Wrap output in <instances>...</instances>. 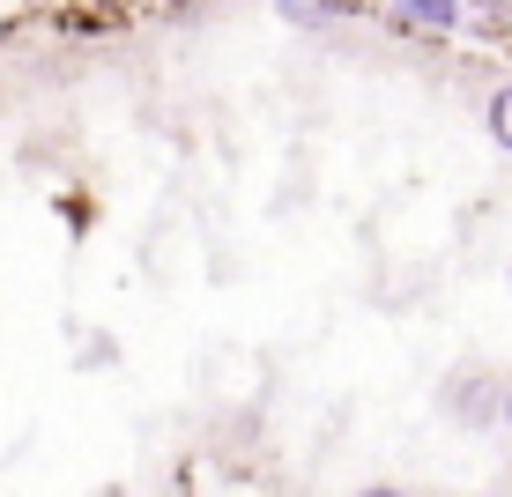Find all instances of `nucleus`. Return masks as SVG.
I'll return each mask as SVG.
<instances>
[{"instance_id": "f03ea898", "label": "nucleus", "mask_w": 512, "mask_h": 497, "mask_svg": "<svg viewBox=\"0 0 512 497\" xmlns=\"http://www.w3.org/2000/svg\"><path fill=\"white\" fill-rule=\"evenodd\" d=\"M483 127H490V141L512 156V82L505 90H490V104H483Z\"/></svg>"}, {"instance_id": "7ed1b4c3", "label": "nucleus", "mask_w": 512, "mask_h": 497, "mask_svg": "<svg viewBox=\"0 0 512 497\" xmlns=\"http://www.w3.org/2000/svg\"><path fill=\"white\" fill-rule=\"evenodd\" d=\"M357 497H409V490H394V483H372V490H357Z\"/></svg>"}, {"instance_id": "20e7f679", "label": "nucleus", "mask_w": 512, "mask_h": 497, "mask_svg": "<svg viewBox=\"0 0 512 497\" xmlns=\"http://www.w3.org/2000/svg\"><path fill=\"white\" fill-rule=\"evenodd\" d=\"M505 431H512V386H505Z\"/></svg>"}, {"instance_id": "f257e3e1", "label": "nucleus", "mask_w": 512, "mask_h": 497, "mask_svg": "<svg viewBox=\"0 0 512 497\" xmlns=\"http://www.w3.org/2000/svg\"><path fill=\"white\" fill-rule=\"evenodd\" d=\"M394 15L409 30H453V23H461V0H401Z\"/></svg>"}]
</instances>
